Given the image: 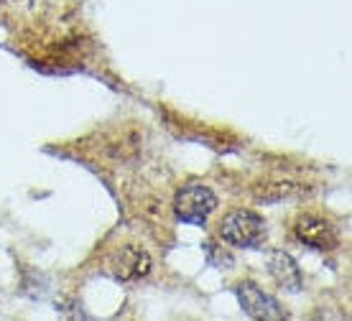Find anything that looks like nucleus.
Instances as JSON below:
<instances>
[{"mask_svg":"<svg viewBox=\"0 0 352 321\" xmlns=\"http://www.w3.org/2000/svg\"><path fill=\"white\" fill-rule=\"evenodd\" d=\"M268 273H271L273 280H276L278 286L291 291V294L301 291V270L289 252L273 250L271 255H268Z\"/></svg>","mask_w":352,"mask_h":321,"instance_id":"nucleus-6","label":"nucleus"},{"mask_svg":"<svg viewBox=\"0 0 352 321\" xmlns=\"http://www.w3.org/2000/svg\"><path fill=\"white\" fill-rule=\"evenodd\" d=\"M294 234H296L304 245L314 247V250H332L337 245L335 227L329 225L327 219L314 217V214H301V217L294 222Z\"/></svg>","mask_w":352,"mask_h":321,"instance_id":"nucleus-3","label":"nucleus"},{"mask_svg":"<svg viewBox=\"0 0 352 321\" xmlns=\"http://www.w3.org/2000/svg\"><path fill=\"white\" fill-rule=\"evenodd\" d=\"M220 237L225 243L235 245V247H245V250H253V247H261L268 237V227H265V219L250 209H232L228 212L220 222Z\"/></svg>","mask_w":352,"mask_h":321,"instance_id":"nucleus-1","label":"nucleus"},{"mask_svg":"<svg viewBox=\"0 0 352 321\" xmlns=\"http://www.w3.org/2000/svg\"><path fill=\"white\" fill-rule=\"evenodd\" d=\"M0 3H3V0H0Z\"/></svg>","mask_w":352,"mask_h":321,"instance_id":"nucleus-7","label":"nucleus"},{"mask_svg":"<svg viewBox=\"0 0 352 321\" xmlns=\"http://www.w3.org/2000/svg\"><path fill=\"white\" fill-rule=\"evenodd\" d=\"M214 209H217V197L204 184H186V186H182V189L176 191L174 197L176 219H182L186 225L202 227Z\"/></svg>","mask_w":352,"mask_h":321,"instance_id":"nucleus-2","label":"nucleus"},{"mask_svg":"<svg viewBox=\"0 0 352 321\" xmlns=\"http://www.w3.org/2000/svg\"><path fill=\"white\" fill-rule=\"evenodd\" d=\"M238 301L243 306V311L253 319H283L281 304L273 296L263 294L256 283H240L238 286Z\"/></svg>","mask_w":352,"mask_h":321,"instance_id":"nucleus-5","label":"nucleus"},{"mask_svg":"<svg viewBox=\"0 0 352 321\" xmlns=\"http://www.w3.org/2000/svg\"><path fill=\"white\" fill-rule=\"evenodd\" d=\"M110 273L118 280H138L151 273V258L148 252L135 247V245H125L113 255L110 261Z\"/></svg>","mask_w":352,"mask_h":321,"instance_id":"nucleus-4","label":"nucleus"}]
</instances>
